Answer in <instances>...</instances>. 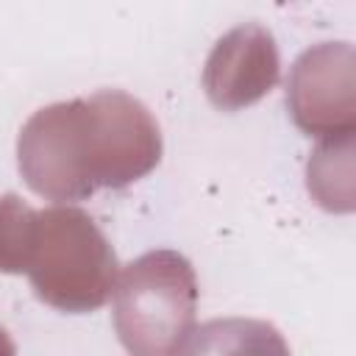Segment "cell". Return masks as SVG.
<instances>
[{
    "label": "cell",
    "instance_id": "1",
    "mask_svg": "<svg viewBox=\"0 0 356 356\" xmlns=\"http://www.w3.org/2000/svg\"><path fill=\"white\" fill-rule=\"evenodd\" d=\"M195 281L186 259L175 253H147L128 264L117 298V328L122 342L139 356H170L189 331Z\"/></svg>",
    "mask_w": 356,
    "mask_h": 356
},
{
    "label": "cell",
    "instance_id": "3",
    "mask_svg": "<svg viewBox=\"0 0 356 356\" xmlns=\"http://www.w3.org/2000/svg\"><path fill=\"white\" fill-rule=\"evenodd\" d=\"M0 356H14V348H11L8 337H6V331H0Z\"/></svg>",
    "mask_w": 356,
    "mask_h": 356
},
{
    "label": "cell",
    "instance_id": "2",
    "mask_svg": "<svg viewBox=\"0 0 356 356\" xmlns=\"http://www.w3.org/2000/svg\"><path fill=\"white\" fill-rule=\"evenodd\" d=\"M170 356H289V348L264 320L217 317L189 328Z\"/></svg>",
    "mask_w": 356,
    "mask_h": 356
}]
</instances>
